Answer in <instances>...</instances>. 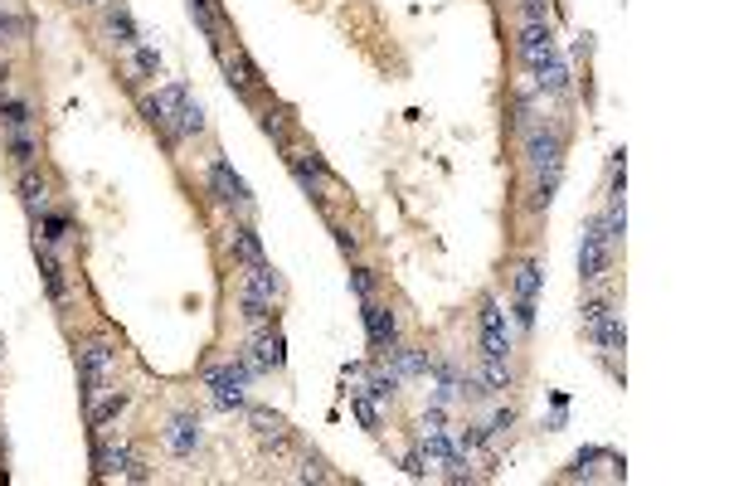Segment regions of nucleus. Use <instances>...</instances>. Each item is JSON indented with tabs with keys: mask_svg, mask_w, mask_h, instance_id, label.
I'll return each instance as SVG.
<instances>
[{
	"mask_svg": "<svg viewBox=\"0 0 729 486\" xmlns=\"http://www.w3.org/2000/svg\"><path fill=\"white\" fill-rule=\"evenodd\" d=\"M117 379V350L107 346V340H83L78 346V384H83V404H93V399L102 394V389H112Z\"/></svg>",
	"mask_w": 729,
	"mask_h": 486,
	"instance_id": "nucleus-1",
	"label": "nucleus"
},
{
	"mask_svg": "<svg viewBox=\"0 0 729 486\" xmlns=\"http://www.w3.org/2000/svg\"><path fill=\"white\" fill-rule=\"evenodd\" d=\"M248 365H234V360H224V365H209L205 370V389H214V404L219 409H244V389H248Z\"/></svg>",
	"mask_w": 729,
	"mask_h": 486,
	"instance_id": "nucleus-2",
	"label": "nucleus"
},
{
	"mask_svg": "<svg viewBox=\"0 0 729 486\" xmlns=\"http://www.w3.org/2000/svg\"><path fill=\"white\" fill-rule=\"evenodd\" d=\"M608 263H613V248L603 239V219H589V229H583V239H579V278L599 282L608 272Z\"/></svg>",
	"mask_w": 729,
	"mask_h": 486,
	"instance_id": "nucleus-3",
	"label": "nucleus"
},
{
	"mask_svg": "<svg viewBox=\"0 0 729 486\" xmlns=\"http://www.w3.org/2000/svg\"><path fill=\"white\" fill-rule=\"evenodd\" d=\"M525 161L540 171V165H555L565 161V132H555V127H525Z\"/></svg>",
	"mask_w": 729,
	"mask_h": 486,
	"instance_id": "nucleus-4",
	"label": "nucleus"
},
{
	"mask_svg": "<svg viewBox=\"0 0 729 486\" xmlns=\"http://www.w3.org/2000/svg\"><path fill=\"white\" fill-rule=\"evenodd\" d=\"M209 190L224 199V205H234V209H253V195H248L244 175H238L229 161H209Z\"/></svg>",
	"mask_w": 729,
	"mask_h": 486,
	"instance_id": "nucleus-5",
	"label": "nucleus"
},
{
	"mask_svg": "<svg viewBox=\"0 0 729 486\" xmlns=\"http://www.w3.org/2000/svg\"><path fill=\"white\" fill-rule=\"evenodd\" d=\"M360 316H365V331H369V350H394L399 346V316L389 312V306H375L365 297V306H360Z\"/></svg>",
	"mask_w": 729,
	"mask_h": 486,
	"instance_id": "nucleus-6",
	"label": "nucleus"
},
{
	"mask_svg": "<svg viewBox=\"0 0 729 486\" xmlns=\"http://www.w3.org/2000/svg\"><path fill=\"white\" fill-rule=\"evenodd\" d=\"M506 350H511L506 312H501V302L486 297V302H482V355H492V360H506Z\"/></svg>",
	"mask_w": 729,
	"mask_h": 486,
	"instance_id": "nucleus-7",
	"label": "nucleus"
},
{
	"mask_svg": "<svg viewBox=\"0 0 729 486\" xmlns=\"http://www.w3.org/2000/svg\"><path fill=\"white\" fill-rule=\"evenodd\" d=\"M287 165H292L297 185H302L307 195L321 205V199H326V195H321V185H326V161H321L316 151H287Z\"/></svg>",
	"mask_w": 729,
	"mask_h": 486,
	"instance_id": "nucleus-8",
	"label": "nucleus"
},
{
	"mask_svg": "<svg viewBox=\"0 0 729 486\" xmlns=\"http://www.w3.org/2000/svg\"><path fill=\"white\" fill-rule=\"evenodd\" d=\"M516 49H520L525 68H540L545 58L559 54L555 49V30H549V25H520V44H516Z\"/></svg>",
	"mask_w": 729,
	"mask_h": 486,
	"instance_id": "nucleus-9",
	"label": "nucleus"
},
{
	"mask_svg": "<svg viewBox=\"0 0 729 486\" xmlns=\"http://www.w3.org/2000/svg\"><path fill=\"white\" fill-rule=\"evenodd\" d=\"M185 98H190V93L181 88V83H171V88H161L156 98H147L141 108H147V117H151V122H156L161 132L171 137V132H175V112L185 108Z\"/></svg>",
	"mask_w": 729,
	"mask_h": 486,
	"instance_id": "nucleus-10",
	"label": "nucleus"
},
{
	"mask_svg": "<svg viewBox=\"0 0 729 486\" xmlns=\"http://www.w3.org/2000/svg\"><path fill=\"white\" fill-rule=\"evenodd\" d=\"M248 350H253V355H244V365H248V370H253V375H262V370H278V365L287 360V350H282V336H278V331H272V326H262L258 336H253V346H248Z\"/></svg>",
	"mask_w": 729,
	"mask_h": 486,
	"instance_id": "nucleus-11",
	"label": "nucleus"
},
{
	"mask_svg": "<svg viewBox=\"0 0 729 486\" xmlns=\"http://www.w3.org/2000/svg\"><path fill=\"white\" fill-rule=\"evenodd\" d=\"M161 437H165V447H171L175 457H190V453L200 447V437H205V433H200V419H195V413H175V419L165 423Z\"/></svg>",
	"mask_w": 729,
	"mask_h": 486,
	"instance_id": "nucleus-12",
	"label": "nucleus"
},
{
	"mask_svg": "<svg viewBox=\"0 0 729 486\" xmlns=\"http://www.w3.org/2000/svg\"><path fill=\"white\" fill-rule=\"evenodd\" d=\"M530 83H535V93L540 98H559V93H569V64L565 58H545L540 68H530Z\"/></svg>",
	"mask_w": 729,
	"mask_h": 486,
	"instance_id": "nucleus-13",
	"label": "nucleus"
},
{
	"mask_svg": "<svg viewBox=\"0 0 729 486\" xmlns=\"http://www.w3.org/2000/svg\"><path fill=\"white\" fill-rule=\"evenodd\" d=\"M219 58H224V74H229V83H234V93H253L258 88V68L248 64V54L238 49H219Z\"/></svg>",
	"mask_w": 729,
	"mask_h": 486,
	"instance_id": "nucleus-14",
	"label": "nucleus"
},
{
	"mask_svg": "<svg viewBox=\"0 0 729 486\" xmlns=\"http://www.w3.org/2000/svg\"><path fill=\"white\" fill-rule=\"evenodd\" d=\"M93 467H98V477H127L131 447L127 443H98L93 447Z\"/></svg>",
	"mask_w": 729,
	"mask_h": 486,
	"instance_id": "nucleus-15",
	"label": "nucleus"
},
{
	"mask_svg": "<svg viewBox=\"0 0 729 486\" xmlns=\"http://www.w3.org/2000/svg\"><path fill=\"white\" fill-rule=\"evenodd\" d=\"M20 205H25L34 219L49 215V185H44V175H34V165L20 171Z\"/></svg>",
	"mask_w": 729,
	"mask_h": 486,
	"instance_id": "nucleus-16",
	"label": "nucleus"
},
{
	"mask_svg": "<svg viewBox=\"0 0 729 486\" xmlns=\"http://www.w3.org/2000/svg\"><path fill=\"white\" fill-rule=\"evenodd\" d=\"M34 258H40V272H44V292H49L54 302L68 297V282H64V268H58V258L49 253V243L34 239Z\"/></svg>",
	"mask_w": 729,
	"mask_h": 486,
	"instance_id": "nucleus-17",
	"label": "nucleus"
},
{
	"mask_svg": "<svg viewBox=\"0 0 729 486\" xmlns=\"http://www.w3.org/2000/svg\"><path fill=\"white\" fill-rule=\"evenodd\" d=\"M122 409H127V389H102V394L88 404V429H98V433H102Z\"/></svg>",
	"mask_w": 729,
	"mask_h": 486,
	"instance_id": "nucleus-18",
	"label": "nucleus"
},
{
	"mask_svg": "<svg viewBox=\"0 0 729 486\" xmlns=\"http://www.w3.org/2000/svg\"><path fill=\"white\" fill-rule=\"evenodd\" d=\"M229 248H234V258L244 268H253V263H268V253H262V239L248 224H234V234H229Z\"/></svg>",
	"mask_w": 729,
	"mask_h": 486,
	"instance_id": "nucleus-19",
	"label": "nucleus"
},
{
	"mask_svg": "<svg viewBox=\"0 0 729 486\" xmlns=\"http://www.w3.org/2000/svg\"><path fill=\"white\" fill-rule=\"evenodd\" d=\"M244 292L278 302V297H282V278H278V272H272L268 263H253V268H244Z\"/></svg>",
	"mask_w": 729,
	"mask_h": 486,
	"instance_id": "nucleus-20",
	"label": "nucleus"
},
{
	"mask_svg": "<svg viewBox=\"0 0 729 486\" xmlns=\"http://www.w3.org/2000/svg\"><path fill=\"white\" fill-rule=\"evenodd\" d=\"M0 122H5V132H34V108L25 98L0 93Z\"/></svg>",
	"mask_w": 729,
	"mask_h": 486,
	"instance_id": "nucleus-21",
	"label": "nucleus"
},
{
	"mask_svg": "<svg viewBox=\"0 0 729 486\" xmlns=\"http://www.w3.org/2000/svg\"><path fill=\"white\" fill-rule=\"evenodd\" d=\"M102 25H107V34H112V44H117V49H137V44H141V34H137V25H131L127 5H112V10H107V20H102Z\"/></svg>",
	"mask_w": 729,
	"mask_h": 486,
	"instance_id": "nucleus-22",
	"label": "nucleus"
},
{
	"mask_svg": "<svg viewBox=\"0 0 729 486\" xmlns=\"http://www.w3.org/2000/svg\"><path fill=\"white\" fill-rule=\"evenodd\" d=\"M272 306L278 302H268V297H253V292H238V312H244V322L253 326V331H262V326H272Z\"/></svg>",
	"mask_w": 729,
	"mask_h": 486,
	"instance_id": "nucleus-23",
	"label": "nucleus"
},
{
	"mask_svg": "<svg viewBox=\"0 0 729 486\" xmlns=\"http://www.w3.org/2000/svg\"><path fill=\"white\" fill-rule=\"evenodd\" d=\"M385 355L394 360V375H399V379H413V375H428V370H433V360H428V355H418V350L394 346V350H385Z\"/></svg>",
	"mask_w": 729,
	"mask_h": 486,
	"instance_id": "nucleus-24",
	"label": "nucleus"
},
{
	"mask_svg": "<svg viewBox=\"0 0 729 486\" xmlns=\"http://www.w3.org/2000/svg\"><path fill=\"white\" fill-rule=\"evenodd\" d=\"M200 132H205V108L185 98V108L175 112V132H171V141H190V137H200Z\"/></svg>",
	"mask_w": 729,
	"mask_h": 486,
	"instance_id": "nucleus-25",
	"label": "nucleus"
},
{
	"mask_svg": "<svg viewBox=\"0 0 729 486\" xmlns=\"http://www.w3.org/2000/svg\"><path fill=\"white\" fill-rule=\"evenodd\" d=\"M5 146H10V161H15L20 171H30L34 156H40V137L34 132H5Z\"/></svg>",
	"mask_w": 729,
	"mask_h": 486,
	"instance_id": "nucleus-26",
	"label": "nucleus"
},
{
	"mask_svg": "<svg viewBox=\"0 0 729 486\" xmlns=\"http://www.w3.org/2000/svg\"><path fill=\"white\" fill-rule=\"evenodd\" d=\"M248 419H253V429L262 443H272V447H282L287 443V423L278 419V413H268V409H248Z\"/></svg>",
	"mask_w": 729,
	"mask_h": 486,
	"instance_id": "nucleus-27",
	"label": "nucleus"
},
{
	"mask_svg": "<svg viewBox=\"0 0 729 486\" xmlns=\"http://www.w3.org/2000/svg\"><path fill=\"white\" fill-rule=\"evenodd\" d=\"M399 384H404V379L394 375V370H379V375H369V379H365L360 389H365L369 399H375V404H389V399L399 394Z\"/></svg>",
	"mask_w": 729,
	"mask_h": 486,
	"instance_id": "nucleus-28",
	"label": "nucleus"
},
{
	"mask_svg": "<svg viewBox=\"0 0 729 486\" xmlns=\"http://www.w3.org/2000/svg\"><path fill=\"white\" fill-rule=\"evenodd\" d=\"M540 282H545L540 263H520L516 268V297L520 302H535V297H540Z\"/></svg>",
	"mask_w": 729,
	"mask_h": 486,
	"instance_id": "nucleus-29",
	"label": "nucleus"
},
{
	"mask_svg": "<svg viewBox=\"0 0 729 486\" xmlns=\"http://www.w3.org/2000/svg\"><path fill=\"white\" fill-rule=\"evenodd\" d=\"M608 312H613V306H608L603 297H589V302H583V331H589L593 346H599V331H603V322H608Z\"/></svg>",
	"mask_w": 729,
	"mask_h": 486,
	"instance_id": "nucleus-30",
	"label": "nucleus"
},
{
	"mask_svg": "<svg viewBox=\"0 0 729 486\" xmlns=\"http://www.w3.org/2000/svg\"><path fill=\"white\" fill-rule=\"evenodd\" d=\"M40 229H44V234H40V239H44V243H49V248H54V243H64V239H68V234H74V219H68V215H54V209H49V215H44V219H40Z\"/></svg>",
	"mask_w": 729,
	"mask_h": 486,
	"instance_id": "nucleus-31",
	"label": "nucleus"
},
{
	"mask_svg": "<svg viewBox=\"0 0 729 486\" xmlns=\"http://www.w3.org/2000/svg\"><path fill=\"white\" fill-rule=\"evenodd\" d=\"M131 74H137V78H156L161 74V54L151 49V44H137V49H131Z\"/></svg>",
	"mask_w": 729,
	"mask_h": 486,
	"instance_id": "nucleus-32",
	"label": "nucleus"
},
{
	"mask_svg": "<svg viewBox=\"0 0 729 486\" xmlns=\"http://www.w3.org/2000/svg\"><path fill=\"white\" fill-rule=\"evenodd\" d=\"M482 384H486V394H501V389H511V370H506V360H492V355H486V365H482Z\"/></svg>",
	"mask_w": 729,
	"mask_h": 486,
	"instance_id": "nucleus-33",
	"label": "nucleus"
},
{
	"mask_svg": "<svg viewBox=\"0 0 729 486\" xmlns=\"http://www.w3.org/2000/svg\"><path fill=\"white\" fill-rule=\"evenodd\" d=\"M351 409H355V419H360L365 429H379V404L365 394V389H351Z\"/></svg>",
	"mask_w": 729,
	"mask_h": 486,
	"instance_id": "nucleus-34",
	"label": "nucleus"
},
{
	"mask_svg": "<svg viewBox=\"0 0 729 486\" xmlns=\"http://www.w3.org/2000/svg\"><path fill=\"white\" fill-rule=\"evenodd\" d=\"M520 20L525 25H549V0H520Z\"/></svg>",
	"mask_w": 729,
	"mask_h": 486,
	"instance_id": "nucleus-35",
	"label": "nucleus"
},
{
	"mask_svg": "<svg viewBox=\"0 0 729 486\" xmlns=\"http://www.w3.org/2000/svg\"><path fill=\"white\" fill-rule=\"evenodd\" d=\"M20 34H25V25H20V20H15V15H10V10H5V5H0V44H15V40H20Z\"/></svg>",
	"mask_w": 729,
	"mask_h": 486,
	"instance_id": "nucleus-36",
	"label": "nucleus"
},
{
	"mask_svg": "<svg viewBox=\"0 0 729 486\" xmlns=\"http://www.w3.org/2000/svg\"><path fill=\"white\" fill-rule=\"evenodd\" d=\"M262 132H268L272 141H282L287 137V112H272L268 108V112H262Z\"/></svg>",
	"mask_w": 729,
	"mask_h": 486,
	"instance_id": "nucleus-37",
	"label": "nucleus"
},
{
	"mask_svg": "<svg viewBox=\"0 0 729 486\" xmlns=\"http://www.w3.org/2000/svg\"><path fill=\"white\" fill-rule=\"evenodd\" d=\"M351 292H355V297H369V292H375V278H369V268H351Z\"/></svg>",
	"mask_w": 729,
	"mask_h": 486,
	"instance_id": "nucleus-38",
	"label": "nucleus"
},
{
	"mask_svg": "<svg viewBox=\"0 0 729 486\" xmlns=\"http://www.w3.org/2000/svg\"><path fill=\"white\" fill-rule=\"evenodd\" d=\"M516 326L520 331H535V302H520L516 297Z\"/></svg>",
	"mask_w": 729,
	"mask_h": 486,
	"instance_id": "nucleus-39",
	"label": "nucleus"
},
{
	"mask_svg": "<svg viewBox=\"0 0 729 486\" xmlns=\"http://www.w3.org/2000/svg\"><path fill=\"white\" fill-rule=\"evenodd\" d=\"M302 482H326V467H321L316 457H307V467H302Z\"/></svg>",
	"mask_w": 729,
	"mask_h": 486,
	"instance_id": "nucleus-40",
	"label": "nucleus"
},
{
	"mask_svg": "<svg viewBox=\"0 0 729 486\" xmlns=\"http://www.w3.org/2000/svg\"><path fill=\"white\" fill-rule=\"evenodd\" d=\"M331 234H336V248H341V253H355V248H360L351 229H331Z\"/></svg>",
	"mask_w": 729,
	"mask_h": 486,
	"instance_id": "nucleus-41",
	"label": "nucleus"
},
{
	"mask_svg": "<svg viewBox=\"0 0 729 486\" xmlns=\"http://www.w3.org/2000/svg\"><path fill=\"white\" fill-rule=\"evenodd\" d=\"M78 5H102V0H78Z\"/></svg>",
	"mask_w": 729,
	"mask_h": 486,
	"instance_id": "nucleus-42",
	"label": "nucleus"
}]
</instances>
